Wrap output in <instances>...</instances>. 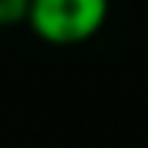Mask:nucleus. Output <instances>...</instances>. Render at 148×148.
Instances as JSON below:
<instances>
[{"instance_id":"obj_1","label":"nucleus","mask_w":148,"mask_h":148,"mask_svg":"<svg viewBox=\"0 0 148 148\" xmlns=\"http://www.w3.org/2000/svg\"><path fill=\"white\" fill-rule=\"evenodd\" d=\"M111 0H31L25 25L49 46H77L99 34Z\"/></svg>"},{"instance_id":"obj_2","label":"nucleus","mask_w":148,"mask_h":148,"mask_svg":"<svg viewBox=\"0 0 148 148\" xmlns=\"http://www.w3.org/2000/svg\"><path fill=\"white\" fill-rule=\"evenodd\" d=\"M31 0H0V28H16L25 25Z\"/></svg>"}]
</instances>
